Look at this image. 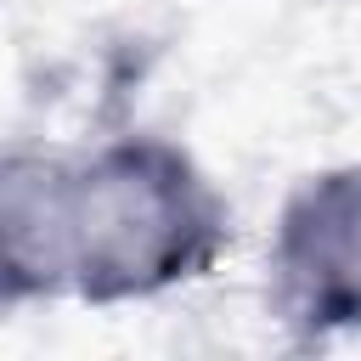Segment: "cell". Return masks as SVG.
Returning a JSON list of instances; mask_svg holds the SVG:
<instances>
[{
  "label": "cell",
  "mask_w": 361,
  "mask_h": 361,
  "mask_svg": "<svg viewBox=\"0 0 361 361\" xmlns=\"http://www.w3.org/2000/svg\"><path fill=\"white\" fill-rule=\"evenodd\" d=\"M231 243L214 175L158 130H124L85 152L6 147L0 164V299L147 305L203 282Z\"/></svg>",
  "instance_id": "1"
},
{
  "label": "cell",
  "mask_w": 361,
  "mask_h": 361,
  "mask_svg": "<svg viewBox=\"0 0 361 361\" xmlns=\"http://www.w3.org/2000/svg\"><path fill=\"white\" fill-rule=\"evenodd\" d=\"M265 310L293 350L361 333V152L293 180L265 248Z\"/></svg>",
  "instance_id": "2"
}]
</instances>
